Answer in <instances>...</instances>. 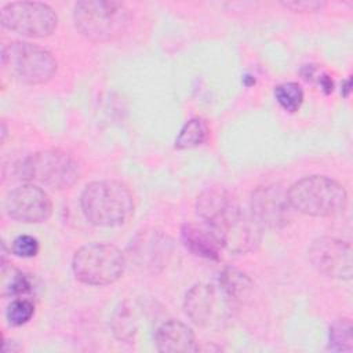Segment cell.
I'll return each instance as SVG.
<instances>
[{
  "mask_svg": "<svg viewBox=\"0 0 353 353\" xmlns=\"http://www.w3.org/2000/svg\"><path fill=\"white\" fill-rule=\"evenodd\" d=\"M10 218L22 223H40L52 212L50 196L37 185L26 183L11 190L4 203Z\"/></svg>",
  "mask_w": 353,
  "mask_h": 353,
  "instance_id": "12",
  "label": "cell"
},
{
  "mask_svg": "<svg viewBox=\"0 0 353 353\" xmlns=\"http://www.w3.org/2000/svg\"><path fill=\"white\" fill-rule=\"evenodd\" d=\"M114 336L123 342H131L138 331V321L132 307L127 303H123L113 314L110 321Z\"/></svg>",
  "mask_w": 353,
  "mask_h": 353,
  "instance_id": "18",
  "label": "cell"
},
{
  "mask_svg": "<svg viewBox=\"0 0 353 353\" xmlns=\"http://www.w3.org/2000/svg\"><path fill=\"white\" fill-rule=\"evenodd\" d=\"M21 175L50 189H68L80 178L76 160L58 149L40 150L26 157L21 164Z\"/></svg>",
  "mask_w": 353,
  "mask_h": 353,
  "instance_id": "7",
  "label": "cell"
},
{
  "mask_svg": "<svg viewBox=\"0 0 353 353\" xmlns=\"http://www.w3.org/2000/svg\"><path fill=\"white\" fill-rule=\"evenodd\" d=\"M1 25L18 34L41 39L50 36L57 25V12L40 1H12L0 11Z\"/></svg>",
  "mask_w": 353,
  "mask_h": 353,
  "instance_id": "8",
  "label": "cell"
},
{
  "mask_svg": "<svg viewBox=\"0 0 353 353\" xmlns=\"http://www.w3.org/2000/svg\"><path fill=\"white\" fill-rule=\"evenodd\" d=\"M34 313V305L26 298L12 301L6 312V317L11 325H22L28 323Z\"/></svg>",
  "mask_w": 353,
  "mask_h": 353,
  "instance_id": "21",
  "label": "cell"
},
{
  "mask_svg": "<svg viewBox=\"0 0 353 353\" xmlns=\"http://www.w3.org/2000/svg\"><path fill=\"white\" fill-rule=\"evenodd\" d=\"M0 288L3 296H17L32 291L33 284L29 276L25 274L22 270L3 262Z\"/></svg>",
  "mask_w": 353,
  "mask_h": 353,
  "instance_id": "16",
  "label": "cell"
},
{
  "mask_svg": "<svg viewBox=\"0 0 353 353\" xmlns=\"http://www.w3.org/2000/svg\"><path fill=\"white\" fill-rule=\"evenodd\" d=\"M196 211L214 234L223 230L244 214L237 199L221 186L203 190L197 197Z\"/></svg>",
  "mask_w": 353,
  "mask_h": 353,
  "instance_id": "11",
  "label": "cell"
},
{
  "mask_svg": "<svg viewBox=\"0 0 353 353\" xmlns=\"http://www.w3.org/2000/svg\"><path fill=\"white\" fill-rule=\"evenodd\" d=\"M174 250L170 236L157 229L138 232L127 247V258L142 272L157 274L168 265Z\"/></svg>",
  "mask_w": 353,
  "mask_h": 353,
  "instance_id": "9",
  "label": "cell"
},
{
  "mask_svg": "<svg viewBox=\"0 0 353 353\" xmlns=\"http://www.w3.org/2000/svg\"><path fill=\"white\" fill-rule=\"evenodd\" d=\"M291 205L277 185L256 188L251 194V215L261 228L281 229L291 218Z\"/></svg>",
  "mask_w": 353,
  "mask_h": 353,
  "instance_id": "13",
  "label": "cell"
},
{
  "mask_svg": "<svg viewBox=\"0 0 353 353\" xmlns=\"http://www.w3.org/2000/svg\"><path fill=\"white\" fill-rule=\"evenodd\" d=\"M352 245L349 241L336 237H319L309 247V261L312 266L321 274L350 280L353 274Z\"/></svg>",
  "mask_w": 353,
  "mask_h": 353,
  "instance_id": "10",
  "label": "cell"
},
{
  "mask_svg": "<svg viewBox=\"0 0 353 353\" xmlns=\"http://www.w3.org/2000/svg\"><path fill=\"white\" fill-rule=\"evenodd\" d=\"M85 219L102 228L125 223L134 214V196L127 185L113 179L88 183L80 196Z\"/></svg>",
  "mask_w": 353,
  "mask_h": 353,
  "instance_id": "1",
  "label": "cell"
},
{
  "mask_svg": "<svg viewBox=\"0 0 353 353\" xmlns=\"http://www.w3.org/2000/svg\"><path fill=\"white\" fill-rule=\"evenodd\" d=\"M240 303L223 288L215 283H199L185 295L183 309L188 317L199 327H222L232 320Z\"/></svg>",
  "mask_w": 353,
  "mask_h": 353,
  "instance_id": "4",
  "label": "cell"
},
{
  "mask_svg": "<svg viewBox=\"0 0 353 353\" xmlns=\"http://www.w3.org/2000/svg\"><path fill=\"white\" fill-rule=\"evenodd\" d=\"M39 241L33 236L21 234L12 241V252L21 258H32L39 252Z\"/></svg>",
  "mask_w": 353,
  "mask_h": 353,
  "instance_id": "22",
  "label": "cell"
},
{
  "mask_svg": "<svg viewBox=\"0 0 353 353\" xmlns=\"http://www.w3.org/2000/svg\"><path fill=\"white\" fill-rule=\"evenodd\" d=\"M353 328L349 319L342 317L332 323L330 327L328 347L334 352H352L353 350Z\"/></svg>",
  "mask_w": 353,
  "mask_h": 353,
  "instance_id": "19",
  "label": "cell"
},
{
  "mask_svg": "<svg viewBox=\"0 0 353 353\" xmlns=\"http://www.w3.org/2000/svg\"><path fill=\"white\" fill-rule=\"evenodd\" d=\"M281 6L285 8L294 11V12H314L320 11L325 3L319 0H291V1H283Z\"/></svg>",
  "mask_w": 353,
  "mask_h": 353,
  "instance_id": "23",
  "label": "cell"
},
{
  "mask_svg": "<svg viewBox=\"0 0 353 353\" xmlns=\"http://www.w3.org/2000/svg\"><path fill=\"white\" fill-rule=\"evenodd\" d=\"M274 98L284 110L294 113L303 102V91L298 83H281L274 87Z\"/></svg>",
  "mask_w": 353,
  "mask_h": 353,
  "instance_id": "20",
  "label": "cell"
},
{
  "mask_svg": "<svg viewBox=\"0 0 353 353\" xmlns=\"http://www.w3.org/2000/svg\"><path fill=\"white\" fill-rule=\"evenodd\" d=\"M130 21V10L120 1L84 0L73 8L76 29L94 43L119 39L128 29Z\"/></svg>",
  "mask_w": 353,
  "mask_h": 353,
  "instance_id": "3",
  "label": "cell"
},
{
  "mask_svg": "<svg viewBox=\"0 0 353 353\" xmlns=\"http://www.w3.org/2000/svg\"><path fill=\"white\" fill-rule=\"evenodd\" d=\"M154 342L160 352H196L199 346L189 325L179 320L164 321L154 334Z\"/></svg>",
  "mask_w": 353,
  "mask_h": 353,
  "instance_id": "14",
  "label": "cell"
},
{
  "mask_svg": "<svg viewBox=\"0 0 353 353\" xmlns=\"http://www.w3.org/2000/svg\"><path fill=\"white\" fill-rule=\"evenodd\" d=\"M208 138V125L200 117H193L183 124L176 139V149H192L203 145Z\"/></svg>",
  "mask_w": 353,
  "mask_h": 353,
  "instance_id": "17",
  "label": "cell"
},
{
  "mask_svg": "<svg viewBox=\"0 0 353 353\" xmlns=\"http://www.w3.org/2000/svg\"><path fill=\"white\" fill-rule=\"evenodd\" d=\"M292 210L309 216H334L347 205L345 188L323 175H310L294 182L287 190Z\"/></svg>",
  "mask_w": 353,
  "mask_h": 353,
  "instance_id": "2",
  "label": "cell"
},
{
  "mask_svg": "<svg viewBox=\"0 0 353 353\" xmlns=\"http://www.w3.org/2000/svg\"><path fill=\"white\" fill-rule=\"evenodd\" d=\"M125 262V255L116 245L88 243L76 250L72 270L74 277L84 284L108 285L123 276Z\"/></svg>",
  "mask_w": 353,
  "mask_h": 353,
  "instance_id": "5",
  "label": "cell"
},
{
  "mask_svg": "<svg viewBox=\"0 0 353 353\" xmlns=\"http://www.w3.org/2000/svg\"><path fill=\"white\" fill-rule=\"evenodd\" d=\"M4 69L17 80L26 84H44L57 72V61L40 46L28 41H12L3 47Z\"/></svg>",
  "mask_w": 353,
  "mask_h": 353,
  "instance_id": "6",
  "label": "cell"
},
{
  "mask_svg": "<svg viewBox=\"0 0 353 353\" xmlns=\"http://www.w3.org/2000/svg\"><path fill=\"white\" fill-rule=\"evenodd\" d=\"M181 237L183 245L196 256L218 261L221 252V243L212 230L205 226H199L193 223H186L182 226Z\"/></svg>",
  "mask_w": 353,
  "mask_h": 353,
  "instance_id": "15",
  "label": "cell"
}]
</instances>
